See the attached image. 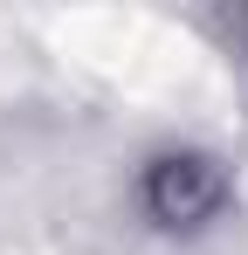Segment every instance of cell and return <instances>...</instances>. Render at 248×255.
I'll list each match as a JSON object with an SVG mask.
<instances>
[{"label":"cell","instance_id":"cell-1","mask_svg":"<svg viewBox=\"0 0 248 255\" xmlns=\"http://www.w3.org/2000/svg\"><path fill=\"white\" fill-rule=\"evenodd\" d=\"M214 200H221V172L207 166V159H165L152 172L159 221H200V214H214Z\"/></svg>","mask_w":248,"mask_h":255}]
</instances>
